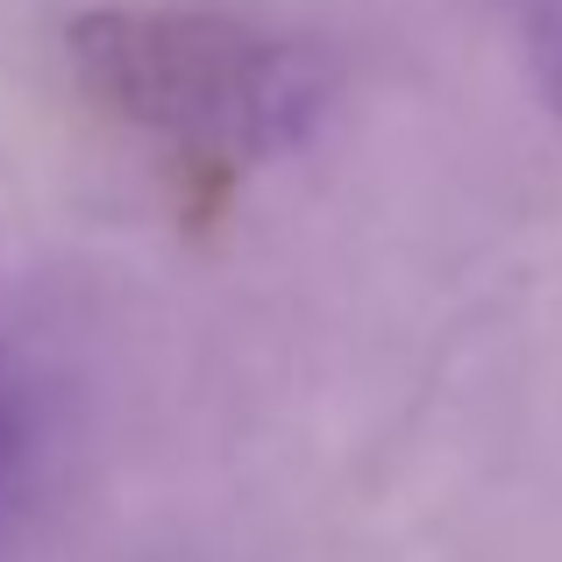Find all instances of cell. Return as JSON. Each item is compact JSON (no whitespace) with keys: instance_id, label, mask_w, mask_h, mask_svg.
<instances>
[{"instance_id":"cell-1","label":"cell","mask_w":562,"mask_h":562,"mask_svg":"<svg viewBox=\"0 0 562 562\" xmlns=\"http://www.w3.org/2000/svg\"><path fill=\"white\" fill-rule=\"evenodd\" d=\"M71 57L108 114L221 165L278 150L321 114L314 57L214 14H100Z\"/></svg>"},{"instance_id":"cell-2","label":"cell","mask_w":562,"mask_h":562,"mask_svg":"<svg viewBox=\"0 0 562 562\" xmlns=\"http://www.w3.org/2000/svg\"><path fill=\"white\" fill-rule=\"evenodd\" d=\"M29 470H36V398L14 378H0V527H8Z\"/></svg>"}]
</instances>
